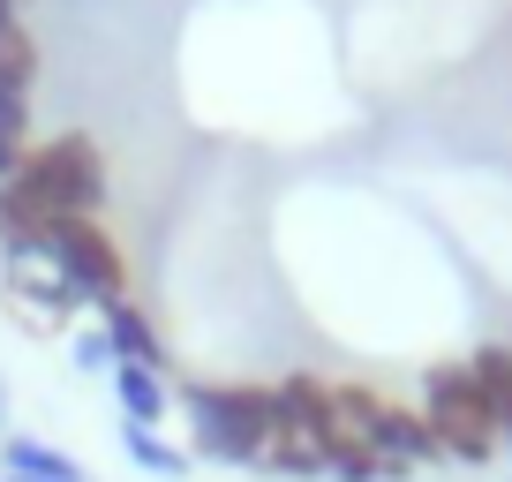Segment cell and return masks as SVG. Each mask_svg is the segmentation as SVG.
Returning a JSON list of instances; mask_svg holds the SVG:
<instances>
[{
	"label": "cell",
	"mask_w": 512,
	"mask_h": 482,
	"mask_svg": "<svg viewBox=\"0 0 512 482\" xmlns=\"http://www.w3.org/2000/svg\"><path fill=\"white\" fill-rule=\"evenodd\" d=\"M8 189H16L38 219H91V211L106 204V159H98L91 136H53V144L23 151Z\"/></svg>",
	"instance_id": "6da1fadb"
},
{
	"label": "cell",
	"mask_w": 512,
	"mask_h": 482,
	"mask_svg": "<svg viewBox=\"0 0 512 482\" xmlns=\"http://www.w3.org/2000/svg\"><path fill=\"white\" fill-rule=\"evenodd\" d=\"M189 430L204 460H264L272 445V385H189Z\"/></svg>",
	"instance_id": "7a4b0ae2"
},
{
	"label": "cell",
	"mask_w": 512,
	"mask_h": 482,
	"mask_svg": "<svg viewBox=\"0 0 512 482\" xmlns=\"http://www.w3.org/2000/svg\"><path fill=\"white\" fill-rule=\"evenodd\" d=\"M38 264H53V279H61L76 302H98V309L128 302V264H121V249H113V234L98 219H53Z\"/></svg>",
	"instance_id": "3957f363"
},
{
	"label": "cell",
	"mask_w": 512,
	"mask_h": 482,
	"mask_svg": "<svg viewBox=\"0 0 512 482\" xmlns=\"http://www.w3.org/2000/svg\"><path fill=\"white\" fill-rule=\"evenodd\" d=\"M422 422H430L437 452H452V460H467V467H482L497 452V430H490V415H482V392H475V377H467V362L430 370V407H422Z\"/></svg>",
	"instance_id": "277c9868"
},
{
	"label": "cell",
	"mask_w": 512,
	"mask_h": 482,
	"mask_svg": "<svg viewBox=\"0 0 512 482\" xmlns=\"http://www.w3.org/2000/svg\"><path fill=\"white\" fill-rule=\"evenodd\" d=\"M362 452L384 467V475H407V467H422V460L437 452V437H430V422H422V415L377 400V415L362 422Z\"/></svg>",
	"instance_id": "5b68a950"
},
{
	"label": "cell",
	"mask_w": 512,
	"mask_h": 482,
	"mask_svg": "<svg viewBox=\"0 0 512 482\" xmlns=\"http://www.w3.org/2000/svg\"><path fill=\"white\" fill-rule=\"evenodd\" d=\"M467 377H475V392H482V415H490L497 445H512V347H482L475 362H467Z\"/></svg>",
	"instance_id": "8992f818"
},
{
	"label": "cell",
	"mask_w": 512,
	"mask_h": 482,
	"mask_svg": "<svg viewBox=\"0 0 512 482\" xmlns=\"http://www.w3.org/2000/svg\"><path fill=\"white\" fill-rule=\"evenodd\" d=\"M98 332L113 339V362H144V370H166V347L159 332H151V317L136 302H106V324Z\"/></svg>",
	"instance_id": "52a82bcc"
},
{
	"label": "cell",
	"mask_w": 512,
	"mask_h": 482,
	"mask_svg": "<svg viewBox=\"0 0 512 482\" xmlns=\"http://www.w3.org/2000/svg\"><path fill=\"white\" fill-rule=\"evenodd\" d=\"M113 400H121V422H159L166 415V370H144V362H113Z\"/></svg>",
	"instance_id": "ba28073f"
},
{
	"label": "cell",
	"mask_w": 512,
	"mask_h": 482,
	"mask_svg": "<svg viewBox=\"0 0 512 482\" xmlns=\"http://www.w3.org/2000/svg\"><path fill=\"white\" fill-rule=\"evenodd\" d=\"M0 452H8V475H23V482H91L68 452L38 445V437H0Z\"/></svg>",
	"instance_id": "9c48e42d"
},
{
	"label": "cell",
	"mask_w": 512,
	"mask_h": 482,
	"mask_svg": "<svg viewBox=\"0 0 512 482\" xmlns=\"http://www.w3.org/2000/svg\"><path fill=\"white\" fill-rule=\"evenodd\" d=\"M121 445H128V460L144 467V475H166V482L189 475V452L166 445V437H159V430H144V422H121Z\"/></svg>",
	"instance_id": "30bf717a"
},
{
	"label": "cell",
	"mask_w": 512,
	"mask_h": 482,
	"mask_svg": "<svg viewBox=\"0 0 512 482\" xmlns=\"http://www.w3.org/2000/svg\"><path fill=\"white\" fill-rule=\"evenodd\" d=\"M31 76H38V46L23 23L0 31V98H31Z\"/></svg>",
	"instance_id": "8fae6325"
},
{
	"label": "cell",
	"mask_w": 512,
	"mask_h": 482,
	"mask_svg": "<svg viewBox=\"0 0 512 482\" xmlns=\"http://www.w3.org/2000/svg\"><path fill=\"white\" fill-rule=\"evenodd\" d=\"M23 151H31V98H0V181H16Z\"/></svg>",
	"instance_id": "7c38bea8"
},
{
	"label": "cell",
	"mask_w": 512,
	"mask_h": 482,
	"mask_svg": "<svg viewBox=\"0 0 512 482\" xmlns=\"http://www.w3.org/2000/svg\"><path fill=\"white\" fill-rule=\"evenodd\" d=\"M324 475H332V482H377L384 467L369 460L362 445H347V437H332V445H324Z\"/></svg>",
	"instance_id": "4fadbf2b"
},
{
	"label": "cell",
	"mask_w": 512,
	"mask_h": 482,
	"mask_svg": "<svg viewBox=\"0 0 512 482\" xmlns=\"http://www.w3.org/2000/svg\"><path fill=\"white\" fill-rule=\"evenodd\" d=\"M76 370L83 377H113V339L106 332H76Z\"/></svg>",
	"instance_id": "5bb4252c"
},
{
	"label": "cell",
	"mask_w": 512,
	"mask_h": 482,
	"mask_svg": "<svg viewBox=\"0 0 512 482\" xmlns=\"http://www.w3.org/2000/svg\"><path fill=\"white\" fill-rule=\"evenodd\" d=\"M0 437H8V377H0Z\"/></svg>",
	"instance_id": "9a60e30c"
},
{
	"label": "cell",
	"mask_w": 512,
	"mask_h": 482,
	"mask_svg": "<svg viewBox=\"0 0 512 482\" xmlns=\"http://www.w3.org/2000/svg\"><path fill=\"white\" fill-rule=\"evenodd\" d=\"M8 23H16V0H0V31H8Z\"/></svg>",
	"instance_id": "2e32d148"
},
{
	"label": "cell",
	"mask_w": 512,
	"mask_h": 482,
	"mask_svg": "<svg viewBox=\"0 0 512 482\" xmlns=\"http://www.w3.org/2000/svg\"><path fill=\"white\" fill-rule=\"evenodd\" d=\"M505 347H512V339H505Z\"/></svg>",
	"instance_id": "e0dca14e"
}]
</instances>
